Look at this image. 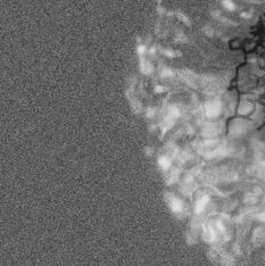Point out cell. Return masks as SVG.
<instances>
[{"mask_svg": "<svg viewBox=\"0 0 265 266\" xmlns=\"http://www.w3.org/2000/svg\"><path fill=\"white\" fill-rule=\"evenodd\" d=\"M140 67H141V72L143 74H149L150 72H153V65L149 62H146L145 59H142V57H141Z\"/></svg>", "mask_w": 265, "mask_h": 266, "instance_id": "cell-1", "label": "cell"}, {"mask_svg": "<svg viewBox=\"0 0 265 266\" xmlns=\"http://www.w3.org/2000/svg\"><path fill=\"white\" fill-rule=\"evenodd\" d=\"M222 5H223L226 9H229V10H233V9L236 8L234 3H233L231 0H223V1H222Z\"/></svg>", "mask_w": 265, "mask_h": 266, "instance_id": "cell-2", "label": "cell"}, {"mask_svg": "<svg viewBox=\"0 0 265 266\" xmlns=\"http://www.w3.org/2000/svg\"><path fill=\"white\" fill-rule=\"evenodd\" d=\"M164 52V55H166V56H169V57H175V56H179L175 51H173V50H164L163 51Z\"/></svg>", "mask_w": 265, "mask_h": 266, "instance_id": "cell-3", "label": "cell"}, {"mask_svg": "<svg viewBox=\"0 0 265 266\" xmlns=\"http://www.w3.org/2000/svg\"><path fill=\"white\" fill-rule=\"evenodd\" d=\"M173 73H172V71H170V70H163L162 72H161V75L162 76H164V78H166V76H171Z\"/></svg>", "mask_w": 265, "mask_h": 266, "instance_id": "cell-4", "label": "cell"}, {"mask_svg": "<svg viewBox=\"0 0 265 266\" xmlns=\"http://www.w3.org/2000/svg\"><path fill=\"white\" fill-rule=\"evenodd\" d=\"M177 17H179V19H181L182 22H184V23H187V24H189L190 22H189V19L183 15V14H181V13H177Z\"/></svg>", "mask_w": 265, "mask_h": 266, "instance_id": "cell-5", "label": "cell"}, {"mask_svg": "<svg viewBox=\"0 0 265 266\" xmlns=\"http://www.w3.org/2000/svg\"><path fill=\"white\" fill-rule=\"evenodd\" d=\"M177 39L179 41H185V40H187L185 36L183 35V33H181V32H177Z\"/></svg>", "mask_w": 265, "mask_h": 266, "instance_id": "cell-6", "label": "cell"}, {"mask_svg": "<svg viewBox=\"0 0 265 266\" xmlns=\"http://www.w3.org/2000/svg\"><path fill=\"white\" fill-rule=\"evenodd\" d=\"M137 50H138V54H139L140 56H142L143 52H145V50H146V48H145V46H139Z\"/></svg>", "mask_w": 265, "mask_h": 266, "instance_id": "cell-7", "label": "cell"}]
</instances>
